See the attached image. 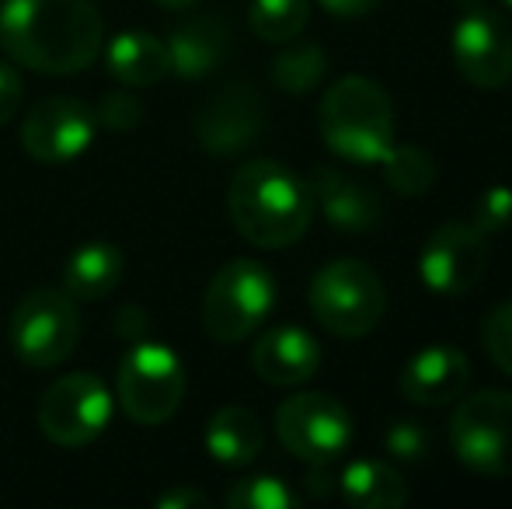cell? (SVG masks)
Here are the masks:
<instances>
[{
	"instance_id": "44dd1931",
	"label": "cell",
	"mask_w": 512,
	"mask_h": 509,
	"mask_svg": "<svg viewBox=\"0 0 512 509\" xmlns=\"http://www.w3.org/2000/svg\"><path fill=\"white\" fill-rule=\"evenodd\" d=\"M338 492L356 509H394L408 503V485L401 471L387 461H352L338 478Z\"/></svg>"
},
{
	"instance_id": "4dcf8cb0",
	"label": "cell",
	"mask_w": 512,
	"mask_h": 509,
	"mask_svg": "<svg viewBox=\"0 0 512 509\" xmlns=\"http://www.w3.org/2000/svg\"><path fill=\"white\" fill-rule=\"evenodd\" d=\"M21 95H25V84L21 74L7 63H0V126H7L21 109Z\"/></svg>"
},
{
	"instance_id": "83f0119b",
	"label": "cell",
	"mask_w": 512,
	"mask_h": 509,
	"mask_svg": "<svg viewBox=\"0 0 512 509\" xmlns=\"http://www.w3.org/2000/svg\"><path fill=\"white\" fill-rule=\"evenodd\" d=\"M481 342H485V353L502 374L512 377V300L499 304L481 325Z\"/></svg>"
},
{
	"instance_id": "ffe728a7",
	"label": "cell",
	"mask_w": 512,
	"mask_h": 509,
	"mask_svg": "<svg viewBox=\"0 0 512 509\" xmlns=\"http://www.w3.org/2000/svg\"><path fill=\"white\" fill-rule=\"evenodd\" d=\"M203 443L209 457L223 468H248L265 447L262 419L244 405H223L206 422Z\"/></svg>"
},
{
	"instance_id": "e0dca14e",
	"label": "cell",
	"mask_w": 512,
	"mask_h": 509,
	"mask_svg": "<svg viewBox=\"0 0 512 509\" xmlns=\"http://www.w3.org/2000/svg\"><path fill=\"white\" fill-rule=\"evenodd\" d=\"M471 384V363L453 346H429L405 363L401 391L415 405H450L464 398Z\"/></svg>"
},
{
	"instance_id": "4316f807",
	"label": "cell",
	"mask_w": 512,
	"mask_h": 509,
	"mask_svg": "<svg viewBox=\"0 0 512 509\" xmlns=\"http://www.w3.org/2000/svg\"><path fill=\"white\" fill-rule=\"evenodd\" d=\"M429 443H432L429 429H425V422H418V419H394L384 433V450L394 457V461H408V464L425 461Z\"/></svg>"
},
{
	"instance_id": "8d00e7d4",
	"label": "cell",
	"mask_w": 512,
	"mask_h": 509,
	"mask_svg": "<svg viewBox=\"0 0 512 509\" xmlns=\"http://www.w3.org/2000/svg\"><path fill=\"white\" fill-rule=\"evenodd\" d=\"M478 4H485V0H464V7H478Z\"/></svg>"
},
{
	"instance_id": "d6986e66",
	"label": "cell",
	"mask_w": 512,
	"mask_h": 509,
	"mask_svg": "<svg viewBox=\"0 0 512 509\" xmlns=\"http://www.w3.org/2000/svg\"><path fill=\"white\" fill-rule=\"evenodd\" d=\"M105 67L122 88H150L171 74V53L168 42L157 39L154 32L126 28L115 35L108 46H102Z\"/></svg>"
},
{
	"instance_id": "e575fe53",
	"label": "cell",
	"mask_w": 512,
	"mask_h": 509,
	"mask_svg": "<svg viewBox=\"0 0 512 509\" xmlns=\"http://www.w3.org/2000/svg\"><path fill=\"white\" fill-rule=\"evenodd\" d=\"M115 328H119V335H126L129 342H140L143 332H147V318H143V311H136V307H126V311L119 314V321H115Z\"/></svg>"
},
{
	"instance_id": "6da1fadb",
	"label": "cell",
	"mask_w": 512,
	"mask_h": 509,
	"mask_svg": "<svg viewBox=\"0 0 512 509\" xmlns=\"http://www.w3.org/2000/svg\"><path fill=\"white\" fill-rule=\"evenodd\" d=\"M0 46L35 74L70 77L102 56L105 21L95 0H0Z\"/></svg>"
},
{
	"instance_id": "5b68a950",
	"label": "cell",
	"mask_w": 512,
	"mask_h": 509,
	"mask_svg": "<svg viewBox=\"0 0 512 509\" xmlns=\"http://www.w3.org/2000/svg\"><path fill=\"white\" fill-rule=\"evenodd\" d=\"M276 307V279L255 258L220 265L203 297V332L220 346L244 342Z\"/></svg>"
},
{
	"instance_id": "9c48e42d",
	"label": "cell",
	"mask_w": 512,
	"mask_h": 509,
	"mask_svg": "<svg viewBox=\"0 0 512 509\" xmlns=\"http://www.w3.org/2000/svg\"><path fill=\"white\" fill-rule=\"evenodd\" d=\"M276 436L300 461L335 464L352 443V415L335 394H293L276 408Z\"/></svg>"
},
{
	"instance_id": "7c38bea8",
	"label": "cell",
	"mask_w": 512,
	"mask_h": 509,
	"mask_svg": "<svg viewBox=\"0 0 512 509\" xmlns=\"http://www.w3.org/2000/svg\"><path fill=\"white\" fill-rule=\"evenodd\" d=\"M95 109L70 95H49L32 105L21 123V147L42 164H67L81 157L95 140Z\"/></svg>"
},
{
	"instance_id": "f546056e",
	"label": "cell",
	"mask_w": 512,
	"mask_h": 509,
	"mask_svg": "<svg viewBox=\"0 0 512 509\" xmlns=\"http://www.w3.org/2000/svg\"><path fill=\"white\" fill-rule=\"evenodd\" d=\"M95 119L105 129H115V133H129L143 123V102L133 95V91H108V95L98 102Z\"/></svg>"
},
{
	"instance_id": "7a4b0ae2",
	"label": "cell",
	"mask_w": 512,
	"mask_h": 509,
	"mask_svg": "<svg viewBox=\"0 0 512 509\" xmlns=\"http://www.w3.org/2000/svg\"><path fill=\"white\" fill-rule=\"evenodd\" d=\"M227 213L234 231L255 248H290L314 220V196L300 175L276 161H248L227 185Z\"/></svg>"
},
{
	"instance_id": "7402d4cb",
	"label": "cell",
	"mask_w": 512,
	"mask_h": 509,
	"mask_svg": "<svg viewBox=\"0 0 512 509\" xmlns=\"http://www.w3.org/2000/svg\"><path fill=\"white\" fill-rule=\"evenodd\" d=\"M122 279V252L108 241L81 245L63 265V290L74 300H102Z\"/></svg>"
},
{
	"instance_id": "484cf974",
	"label": "cell",
	"mask_w": 512,
	"mask_h": 509,
	"mask_svg": "<svg viewBox=\"0 0 512 509\" xmlns=\"http://www.w3.org/2000/svg\"><path fill=\"white\" fill-rule=\"evenodd\" d=\"M227 506L230 509H297L300 499L283 478L255 475V478H241V482L230 485Z\"/></svg>"
},
{
	"instance_id": "d590c367",
	"label": "cell",
	"mask_w": 512,
	"mask_h": 509,
	"mask_svg": "<svg viewBox=\"0 0 512 509\" xmlns=\"http://www.w3.org/2000/svg\"><path fill=\"white\" fill-rule=\"evenodd\" d=\"M157 7H164V11H185V7H192L196 0H154Z\"/></svg>"
},
{
	"instance_id": "8fae6325",
	"label": "cell",
	"mask_w": 512,
	"mask_h": 509,
	"mask_svg": "<svg viewBox=\"0 0 512 509\" xmlns=\"http://www.w3.org/2000/svg\"><path fill=\"white\" fill-rule=\"evenodd\" d=\"M453 63L460 77L481 91H499L512 81V28L485 4L467 7L453 28Z\"/></svg>"
},
{
	"instance_id": "603a6c76",
	"label": "cell",
	"mask_w": 512,
	"mask_h": 509,
	"mask_svg": "<svg viewBox=\"0 0 512 509\" xmlns=\"http://www.w3.org/2000/svg\"><path fill=\"white\" fill-rule=\"evenodd\" d=\"M328 74V53L317 42H297L272 60V84L286 95H307Z\"/></svg>"
},
{
	"instance_id": "836d02e7",
	"label": "cell",
	"mask_w": 512,
	"mask_h": 509,
	"mask_svg": "<svg viewBox=\"0 0 512 509\" xmlns=\"http://www.w3.org/2000/svg\"><path fill=\"white\" fill-rule=\"evenodd\" d=\"M324 11L338 14V18H363L373 7H380V0H321Z\"/></svg>"
},
{
	"instance_id": "9a60e30c",
	"label": "cell",
	"mask_w": 512,
	"mask_h": 509,
	"mask_svg": "<svg viewBox=\"0 0 512 509\" xmlns=\"http://www.w3.org/2000/svg\"><path fill=\"white\" fill-rule=\"evenodd\" d=\"M307 185L310 196H314V210H321L335 231L370 234L384 220V206H380L377 192L359 178H349L345 171L331 168V164H317L310 171Z\"/></svg>"
},
{
	"instance_id": "4fadbf2b",
	"label": "cell",
	"mask_w": 512,
	"mask_h": 509,
	"mask_svg": "<svg viewBox=\"0 0 512 509\" xmlns=\"http://www.w3.org/2000/svg\"><path fill=\"white\" fill-rule=\"evenodd\" d=\"M488 269V238L474 231L471 224H439L429 234L418 258V276L432 293L443 297H460V293L474 290L478 279Z\"/></svg>"
},
{
	"instance_id": "ba28073f",
	"label": "cell",
	"mask_w": 512,
	"mask_h": 509,
	"mask_svg": "<svg viewBox=\"0 0 512 509\" xmlns=\"http://www.w3.org/2000/svg\"><path fill=\"white\" fill-rule=\"evenodd\" d=\"M450 447L478 475H512V391L467 394L450 419Z\"/></svg>"
},
{
	"instance_id": "ac0fdd59",
	"label": "cell",
	"mask_w": 512,
	"mask_h": 509,
	"mask_svg": "<svg viewBox=\"0 0 512 509\" xmlns=\"http://www.w3.org/2000/svg\"><path fill=\"white\" fill-rule=\"evenodd\" d=\"M164 42L171 53V70L185 81H196V77L213 74L227 60L230 28L216 14H199V18L182 21Z\"/></svg>"
},
{
	"instance_id": "f1b7e54d",
	"label": "cell",
	"mask_w": 512,
	"mask_h": 509,
	"mask_svg": "<svg viewBox=\"0 0 512 509\" xmlns=\"http://www.w3.org/2000/svg\"><path fill=\"white\" fill-rule=\"evenodd\" d=\"M471 227L488 234H502L512 227V189L509 185H492V189L481 192V199L474 203Z\"/></svg>"
},
{
	"instance_id": "2e32d148",
	"label": "cell",
	"mask_w": 512,
	"mask_h": 509,
	"mask_svg": "<svg viewBox=\"0 0 512 509\" xmlns=\"http://www.w3.org/2000/svg\"><path fill=\"white\" fill-rule=\"evenodd\" d=\"M321 367V346L297 325H279L265 332L251 349V370L272 387H300Z\"/></svg>"
},
{
	"instance_id": "d4e9b609",
	"label": "cell",
	"mask_w": 512,
	"mask_h": 509,
	"mask_svg": "<svg viewBox=\"0 0 512 509\" xmlns=\"http://www.w3.org/2000/svg\"><path fill=\"white\" fill-rule=\"evenodd\" d=\"M310 21L307 0H251L248 25L265 42H290L297 39Z\"/></svg>"
},
{
	"instance_id": "5bb4252c",
	"label": "cell",
	"mask_w": 512,
	"mask_h": 509,
	"mask_svg": "<svg viewBox=\"0 0 512 509\" xmlns=\"http://www.w3.org/2000/svg\"><path fill=\"white\" fill-rule=\"evenodd\" d=\"M265 129V102L251 84H227L196 112V136L206 154L237 157L255 147Z\"/></svg>"
},
{
	"instance_id": "1f68e13d",
	"label": "cell",
	"mask_w": 512,
	"mask_h": 509,
	"mask_svg": "<svg viewBox=\"0 0 512 509\" xmlns=\"http://www.w3.org/2000/svg\"><path fill=\"white\" fill-rule=\"evenodd\" d=\"M157 506L161 509H203V506H209V499L199 489H185V485H178V489L164 492V496L157 499Z\"/></svg>"
},
{
	"instance_id": "52a82bcc",
	"label": "cell",
	"mask_w": 512,
	"mask_h": 509,
	"mask_svg": "<svg viewBox=\"0 0 512 509\" xmlns=\"http://www.w3.org/2000/svg\"><path fill=\"white\" fill-rule=\"evenodd\" d=\"M115 394L122 412L140 426L168 422L185 398V367L178 353L161 342H133L115 374Z\"/></svg>"
},
{
	"instance_id": "3957f363",
	"label": "cell",
	"mask_w": 512,
	"mask_h": 509,
	"mask_svg": "<svg viewBox=\"0 0 512 509\" xmlns=\"http://www.w3.org/2000/svg\"><path fill=\"white\" fill-rule=\"evenodd\" d=\"M321 136L352 164H380L394 147V105L384 84L342 77L321 98Z\"/></svg>"
},
{
	"instance_id": "d6a6232c",
	"label": "cell",
	"mask_w": 512,
	"mask_h": 509,
	"mask_svg": "<svg viewBox=\"0 0 512 509\" xmlns=\"http://www.w3.org/2000/svg\"><path fill=\"white\" fill-rule=\"evenodd\" d=\"M304 485H307V492H310L314 499H324V496H331V492L338 489V482L328 475V464H310Z\"/></svg>"
},
{
	"instance_id": "277c9868",
	"label": "cell",
	"mask_w": 512,
	"mask_h": 509,
	"mask_svg": "<svg viewBox=\"0 0 512 509\" xmlns=\"http://www.w3.org/2000/svg\"><path fill=\"white\" fill-rule=\"evenodd\" d=\"M310 311L324 332L338 339H363L384 321V279L359 258H335L310 279Z\"/></svg>"
},
{
	"instance_id": "cb8c5ba5",
	"label": "cell",
	"mask_w": 512,
	"mask_h": 509,
	"mask_svg": "<svg viewBox=\"0 0 512 509\" xmlns=\"http://www.w3.org/2000/svg\"><path fill=\"white\" fill-rule=\"evenodd\" d=\"M380 164H384L387 185L398 196H425L432 189V182H436V161L418 143H405V147L394 143Z\"/></svg>"
},
{
	"instance_id": "30bf717a",
	"label": "cell",
	"mask_w": 512,
	"mask_h": 509,
	"mask_svg": "<svg viewBox=\"0 0 512 509\" xmlns=\"http://www.w3.org/2000/svg\"><path fill=\"white\" fill-rule=\"evenodd\" d=\"M35 419L56 447H88L112 419V391L98 374H67L46 387Z\"/></svg>"
},
{
	"instance_id": "8992f818",
	"label": "cell",
	"mask_w": 512,
	"mask_h": 509,
	"mask_svg": "<svg viewBox=\"0 0 512 509\" xmlns=\"http://www.w3.org/2000/svg\"><path fill=\"white\" fill-rule=\"evenodd\" d=\"M7 339L25 367L49 370L63 363L81 342V311L67 290L39 286L25 293L7 321Z\"/></svg>"
},
{
	"instance_id": "74e56055",
	"label": "cell",
	"mask_w": 512,
	"mask_h": 509,
	"mask_svg": "<svg viewBox=\"0 0 512 509\" xmlns=\"http://www.w3.org/2000/svg\"><path fill=\"white\" fill-rule=\"evenodd\" d=\"M506 4H509V7H512V0H506Z\"/></svg>"
}]
</instances>
